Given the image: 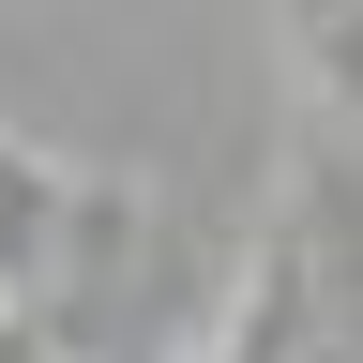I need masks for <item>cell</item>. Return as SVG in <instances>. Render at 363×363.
Masks as SVG:
<instances>
[{"mask_svg":"<svg viewBox=\"0 0 363 363\" xmlns=\"http://www.w3.org/2000/svg\"><path fill=\"white\" fill-rule=\"evenodd\" d=\"M61 227H76V182L0 136V318H45V288H61Z\"/></svg>","mask_w":363,"mask_h":363,"instance_id":"obj_1","label":"cell"}]
</instances>
